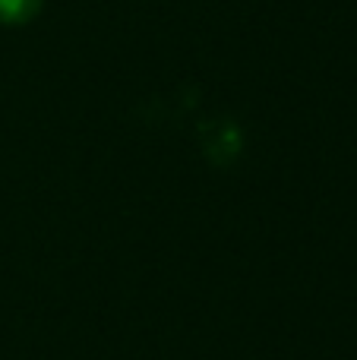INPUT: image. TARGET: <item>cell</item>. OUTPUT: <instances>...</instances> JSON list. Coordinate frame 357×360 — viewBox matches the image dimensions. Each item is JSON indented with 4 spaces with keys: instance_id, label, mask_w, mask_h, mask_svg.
I'll return each mask as SVG.
<instances>
[{
    "instance_id": "1",
    "label": "cell",
    "mask_w": 357,
    "mask_h": 360,
    "mask_svg": "<svg viewBox=\"0 0 357 360\" xmlns=\"http://www.w3.org/2000/svg\"><path fill=\"white\" fill-rule=\"evenodd\" d=\"M41 6L44 0H0V25H29Z\"/></svg>"
}]
</instances>
